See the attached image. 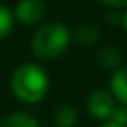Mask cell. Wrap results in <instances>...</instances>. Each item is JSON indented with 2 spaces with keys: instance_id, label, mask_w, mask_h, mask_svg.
<instances>
[{
  "instance_id": "cell-1",
  "label": "cell",
  "mask_w": 127,
  "mask_h": 127,
  "mask_svg": "<svg viewBox=\"0 0 127 127\" xmlns=\"http://www.w3.org/2000/svg\"><path fill=\"white\" fill-rule=\"evenodd\" d=\"M12 94L28 104H35L42 101L49 91V77L35 63H25L18 66L11 78Z\"/></svg>"
},
{
  "instance_id": "cell-2",
  "label": "cell",
  "mask_w": 127,
  "mask_h": 127,
  "mask_svg": "<svg viewBox=\"0 0 127 127\" xmlns=\"http://www.w3.org/2000/svg\"><path fill=\"white\" fill-rule=\"evenodd\" d=\"M71 37L63 23H47L33 37L32 49L38 59H54L64 52Z\"/></svg>"
},
{
  "instance_id": "cell-3",
  "label": "cell",
  "mask_w": 127,
  "mask_h": 127,
  "mask_svg": "<svg viewBox=\"0 0 127 127\" xmlns=\"http://www.w3.org/2000/svg\"><path fill=\"white\" fill-rule=\"evenodd\" d=\"M117 108L118 106L115 103V97L110 92H106V91H94L87 97V110L97 120L110 122L113 118Z\"/></svg>"
},
{
  "instance_id": "cell-4",
  "label": "cell",
  "mask_w": 127,
  "mask_h": 127,
  "mask_svg": "<svg viewBox=\"0 0 127 127\" xmlns=\"http://www.w3.org/2000/svg\"><path fill=\"white\" fill-rule=\"evenodd\" d=\"M12 14L21 25L32 26V25H37L44 19L45 5L40 0H21V2H18Z\"/></svg>"
},
{
  "instance_id": "cell-5",
  "label": "cell",
  "mask_w": 127,
  "mask_h": 127,
  "mask_svg": "<svg viewBox=\"0 0 127 127\" xmlns=\"http://www.w3.org/2000/svg\"><path fill=\"white\" fill-rule=\"evenodd\" d=\"M110 91L115 99L127 106V66L117 68L110 80Z\"/></svg>"
},
{
  "instance_id": "cell-6",
  "label": "cell",
  "mask_w": 127,
  "mask_h": 127,
  "mask_svg": "<svg viewBox=\"0 0 127 127\" xmlns=\"http://www.w3.org/2000/svg\"><path fill=\"white\" fill-rule=\"evenodd\" d=\"M0 127H40V122L25 111H16L11 113L4 118V122L0 124Z\"/></svg>"
},
{
  "instance_id": "cell-7",
  "label": "cell",
  "mask_w": 127,
  "mask_h": 127,
  "mask_svg": "<svg viewBox=\"0 0 127 127\" xmlns=\"http://www.w3.org/2000/svg\"><path fill=\"white\" fill-rule=\"evenodd\" d=\"M78 122V113L71 104H61L54 111V124L58 127H75Z\"/></svg>"
},
{
  "instance_id": "cell-8",
  "label": "cell",
  "mask_w": 127,
  "mask_h": 127,
  "mask_svg": "<svg viewBox=\"0 0 127 127\" xmlns=\"http://www.w3.org/2000/svg\"><path fill=\"white\" fill-rule=\"evenodd\" d=\"M97 37H99V32H97V28H94L92 25H82V26H78V30L75 32V40H77L78 44H84V45L94 44Z\"/></svg>"
},
{
  "instance_id": "cell-9",
  "label": "cell",
  "mask_w": 127,
  "mask_h": 127,
  "mask_svg": "<svg viewBox=\"0 0 127 127\" xmlns=\"http://www.w3.org/2000/svg\"><path fill=\"white\" fill-rule=\"evenodd\" d=\"M12 26H14V14L0 4V40H4L11 32H12Z\"/></svg>"
},
{
  "instance_id": "cell-10",
  "label": "cell",
  "mask_w": 127,
  "mask_h": 127,
  "mask_svg": "<svg viewBox=\"0 0 127 127\" xmlns=\"http://www.w3.org/2000/svg\"><path fill=\"white\" fill-rule=\"evenodd\" d=\"M99 61H101L106 68H117V66L120 64V56H118V52H117L115 49L106 47V49L101 51V54H99Z\"/></svg>"
},
{
  "instance_id": "cell-11",
  "label": "cell",
  "mask_w": 127,
  "mask_h": 127,
  "mask_svg": "<svg viewBox=\"0 0 127 127\" xmlns=\"http://www.w3.org/2000/svg\"><path fill=\"white\" fill-rule=\"evenodd\" d=\"M110 122L118 124V125H122V127H127V106H125V104H124V106H118L117 111H115V115H113V118H111Z\"/></svg>"
},
{
  "instance_id": "cell-12",
  "label": "cell",
  "mask_w": 127,
  "mask_h": 127,
  "mask_svg": "<svg viewBox=\"0 0 127 127\" xmlns=\"http://www.w3.org/2000/svg\"><path fill=\"white\" fill-rule=\"evenodd\" d=\"M103 2L110 7H115V9H120V7H127V0H103Z\"/></svg>"
},
{
  "instance_id": "cell-13",
  "label": "cell",
  "mask_w": 127,
  "mask_h": 127,
  "mask_svg": "<svg viewBox=\"0 0 127 127\" xmlns=\"http://www.w3.org/2000/svg\"><path fill=\"white\" fill-rule=\"evenodd\" d=\"M99 127H122V125L113 124V122H106V124H103V125H99Z\"/></svg>"
},
{
  "instance_id": "cell-14",
  "label": "cell",
  "mask_w": 127,
  "mask_h": 127,
  "mask_svg": "<svg viewBox=\"0 0 127 127\" xmlns=\"http://www.w3.org/2000/svg\"><path fill=\"white\" fill-rule=\"evenodd\" d=\"M122 25H124V26H125V30H127V11L122 14Z\"/></svg>"
}]
</instances>
